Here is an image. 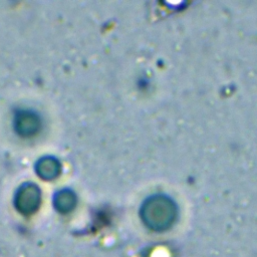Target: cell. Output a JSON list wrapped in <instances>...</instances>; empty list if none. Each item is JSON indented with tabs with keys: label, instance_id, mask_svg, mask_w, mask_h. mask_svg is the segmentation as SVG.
<instances>
[{
	"label": "cell",
	"instance_id": "cell-2",
	"mask_svg": "<svg viewBox=\"0 0 257 257\" xmlns=\"http://www.w3.org/2000/svg\"><path fill=\"white\" fill-rule=\"evenodd\" d=\"M40 198L38 187L32 183H25L18 188L14 197V205L23 215H30L38 209Z\"/></svg>",
	"mask_w": 257,
	"mask_h": 257
},
{
	"label": "cell",
	"instance_id": "cell-5",
	"mask_svg": "<svg viewBox=\"0 0 257 257\" xmlns=\"http://www.w3.org/2000/svg\"><path fill=\"white\" fill-rule=\"evenodd\" d=\"M53 204L59 212L68 213L73 210L76 205V196L70 190H61L55 194Z\"/></svg>",
	"mask_w": 257,
	"mask_h": 257
},
{
	"label": "cell",
	"instance_id": "cell-1",
	"mask_svg": "<svg viewBox=\"0 0 257 257\" xmlns=\"http://www.w3.org/2000/svg\"><path fill=\"white\" fill-rule=\"evenodd\" d=\"M175 209L172 202L164 196H154L148 199L142 209L141 215L144 222L155 230L167 227L174 218Z\"/></svg>",
	"mask_w": 257,
	"mask_h": 257
},
{
	"label": "cell",
	"instance_id": "cell-3",
	"mask_svg": "<svg viewBox=\"0 0 257 257\" xmlns=\"http://www.w3.org/2000/svg\"><path fill=\"white\" fill-rule=\"evenodd\" d=\"M14 128L22 137H31L40 130L41 119L39 115L28 109H21L15 113Z\"/></svg>",
	"mask_w": 257,
	"mask_h": 257
},
{
	"label": "cell",
	"instance_id": "cell-4",
	"mask_svg": "<svg viewBox=\"0 0 257 257\" xmlns=\"http://www.w3.org/2000/svg\"><path fill=\"white\" fill-rule=\"evenodd\" d=\"M60 163L57 159L51 156H46L37 161L35 164V172L37 175L45 180L56 178L60 174Z\"/></svg>",
	"mask_w": 257,
	"mask_h": 257
}]
</instances>
